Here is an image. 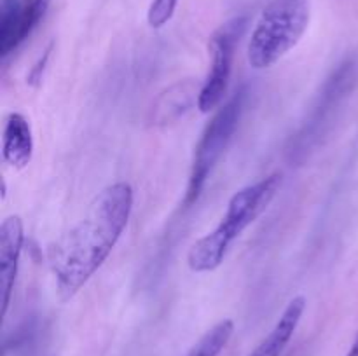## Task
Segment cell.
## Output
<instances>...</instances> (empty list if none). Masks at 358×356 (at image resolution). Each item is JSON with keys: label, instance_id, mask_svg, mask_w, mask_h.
Listing matches in <instances>:
<instances>
[{"label": "cell", "instance_id": "obj_8", "mask_svg": "<svg viewBox=\"0 0 358 356\" xmlns=\"http://www.w3.org/2000/svg\"><path fill=\"white\" fill-rule=\"evenodd\" d=\"M35 142L30 121L20 112H9L2 126V159L14 170H24L34 157Z\"/></svg>", "mask_w": 358, "mask_h": 356}, {"label": "cell", "instance_id": "obj_3", "mask_svg": "<svg viewBox=\"0 0 358 356\" xmlns=\"http://www.w3.org/2000/svg\"><path fill=\"white\" fill-rule=\"evenodd\" d=\"M311 21L310 0H269L262 7L247 44L250 68L268 70L301 42Z\"/></svg>", "mask_w": 358, "mask_h": 356}, {"label": "cell", "instance_id": "obj_1", "mask_svg": "<svg viewBox=\"0 0 358 356\" xmlns=\"http://www.w3.org/2000/svg\"><path fill=\"white\" fill-rule=\"evenodd\" d=\"M135 205L128 181H114L98 192L86 215L49 246V267L56 295L72 300L100 271L126 230Z\"/></svg>", "mask_w": 358, "mask_h": 356}, {"label": "cell", "instance_id": "obj_4", "mask_svg": "<svg viewBox=\"0 0 358 356\" xmlns=\"http://www.w3.org/2000/svg\"><path fill=\"white\" fill-rule=\"evenodd\" d=\"M245 89L236 91L224 105L215 110L213 117L205 126L194 149L191 173H189L187 191H185V206L194 205L201 195L213 168L219 163L227 145L233 140L234 131L240 124L245 107Z\"/></svg>", "mask_w": 358, "mask_h": 356}, {"label": "cell", "instance_id": "obj_2", "mask_svg": "<svg viewBox=\"0 0 358 356\" xmlns=\"http://www.w3.org/2000/svg\"><path fill=\"white\" fill-rule=\"evenodd\" d=\"M280 187L282 173H271L234 192L220 222L189 248L187 267L196 274L217 271L224 264L233 244L271 206Z\"/></svg>", "mask_w": 358, "mask_h": 356}, {"label": "cell", "instance_id": "obj_5", "mask_svg": "<svg viewBox=\"0 0 358 356\" xmlns=\"http://www.w3.org/2000/svg\"><path fill=\"white\" fill-rule=\"evenodd\" d=\"M245 27H247L245 17H233V20L220 24L210 37L208 72L203 79L198 98V108L201 114L215 112L222 105V100L231 82L238 42L243 35Z\"/></svg>", "mask_w": 358, "mask_h": 356}, {"label": "cell", "instance_id": "obj_9", "mask_svg": "<svg viewBox=\"0 0 358 356\" xmlns=\"http://www.w3.org/2000/svg\"><path fill=\"white\" fill-rule=\"evenodd\" d=\"M306 304L304 295H296L290 299L268 335L255 346L248 356H282L303 320Z\"/></svg>", "mask_w": 358, "mask_h": 356}, {"label": "cell", "instance_id": "obj_12", "mask_svg": "<svg viewBox=\"0 0 358 356\" xmlns=\"http://www.w3.org/2000/svg\"><path fill=\"white\" fill-rule=\"evenodd\" d=\"M51 51H52V44H49L48 49L41 54V58H38L37 61H35V65L30 68V73H28L27 77V82L30 84V86H37V84H41L45 65H48L49 58H51Z\"/></svg>", "mask_w": 358, "mask_h": 356}, {"label": "cell", "instance_id": "obj_10", "mask_svg": "<svg viewBox=\"0 0 358 356\" xmlns=\"http://www.w3.org/2000/svg\"><path fill=\"white\" fill-rule=\"evenodd\" d=\"M199 89H201V84L196 86L192 80H178L177 84L168 87L164 93H161L152 108L154 124H170V122L180 119L194 105L198 107Z\"/></svg>", "mask_w": 358, "mask_h": 356}, {"label": "cell", "instance_id": "obj_7", "mask_svg": "<svg viewBox=\"0 0 358 356\" xmlns=\"http://www.w3.org/2000/svg\"><path fill=\"white\" fill-rule=\"evenodd\" d=\"M23 243L24 225L21 216H6L2 220V225H0V304H2V316L7 314L10 299H13Z\"/></svg>", "mask_w": 358, "mask_h": 356}, {"label": "cell", "instance_id": "obj_6", "mask_svg": "<svg viewBox=\"0 0 358 356\" xmlns=\"http://www.w3.org/2000/svg\"><path fill=\"white\" fill-rule=\"evenodd\" d=\"M51 0H14L3 7L0 20V56L13 54L41 24Z\"/></svg>", "mask_w": 358, "mask_h": 356}, {"label": "cell", "instance_id": "obj_11", "mask_svg": "<svg viewBox=\"0 0 358 356\" xmlns=\"http://www.w3.org/2000/svg\"><path fill=\"white\" fill-rule=\"evenodd\" d=\"M234 334V321L226 318L206 330L182 356H220Z\"/></svg>", "mask_w": 358, "mask_h": 356}, {"label": "cell", "instance_id": "obj_13", "mask_svg": "<svg viewBox=\"0 0 358 356\" xmlns=\"http://www.w3.org/2000/svg\"><path fill=\"white\" fill-rule=\"evenodd\" d=\"M346 356H358V332H357L355 339H353L352 348H350V351L346 353Z\"/></svg>", "mask_w": 358, "mask_h": 356}]
</instances>
